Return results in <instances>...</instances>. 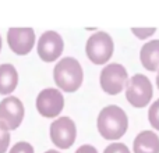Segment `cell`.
<instances>
[{"label": "cell", "instance_id": "cell-1", "mask_svg": "<svg viewBox=\"0 0 159 153\" xmlns=\"http://www.w3.org/2000/svg\"><path fill=\"white\" fill-rule=\"evenodd\" d=\"M98 131L105 139L115 141L121 138L127 131L129 118L121 107L110 104L101 110L96 120Z\"/></svg>", "mask_w": 159, "mask_h": 153}, {"label": "cell", "instance_id": "cell-2", "mask_svg": "<svg viewBox=\"0 0 159 153\" xmlns=\"http://www.w3.org/2000/svg\"><path fill=\"white\" fill-rule=\"evenodd\" d=\"M53 78L64 92H74L82 84L84 72L80 61L74 57H63L53 70Z\"/></svg>", "mask_w": 159, "mask_h": 153}, {"label": "cell", "instance_id": "cell-3", "mask_svg": "<svg viewBox=\"0 0 159 153\" xmlns=\"http://www.w3.org/2000/svg\"><path fill=\"white\" fill-rule=\"evenodd\" d=\"M113 39L106 32H95L88 38L85 45V53L88 59L95 64H105L113 55Z\"/></svg>", "mask_w": 159, "mask_h": 153}, {"label": "cell", "instance_id": "cell-4", "mask_svg": "<svg viewBox=\"0 0 159 153\" xmlns=\"http://www.w3.org/2000/svg\"><path fill=\"white\" fill-rule=\"evenodd\" d=\"M152 84L144 74H135L126 85V98L134 107H145L152 99Z\"/></svg>", "mask_w": 159, "mask_h": 153}, {"label": "cell", "instance_id": "cell-5", "mask_svg": "<svg viewBox=\"0 0 159 153\" xmlns=\"http://www.w3.org/2000/svg\"><path fill=\"white\" fill-rule=\"evenodd\" d=\"M127 70L119 63H110L101 71V86L109 95H117L127 85Z\"/></svg>", "mask_w": 159, "mask_h": 153}, {"label": "cell", "instance_id": "cell-6", "mask_svg": "<svg viewBox=\"0 0 159 153\" xmlns=\"http://www.w3.org/2000/svg\"><path fill=\"white\" fill-rule=\"evenodd\" d=\"M77 128L70 117H59L50 124V139L57 148L67 149L74 143Z\"/></svg>", "mask_w": 159, "mask_h": 153}, {"label": "cell", "instance_id": "cell-7", "mask_svg": "<svg viewBox=\"0 0 159 153\" xmlns=\"http://www.w3.org/2000/svg\"><path fill=\"white\" fill-rule=\"evenodd\" d=\"M64 107V98L61 92L55 88L41 90L36 98V109L43 117H56Z\"/></svg>", "mask_w": 159, "mask_h": 153}, {"label": "cell", "instance_id": "cell-8", "mask_svg": "<svg viewBox=\"0 0 159 153\" xmlns=\"http://www.w3.org/2000/svg\"><path fill=\"white\" fill-rule=\"evenodd\" d=\"M24 118V104L16 96H7L0 102V121L8 129L20 127Z\"/></svg>", "mask_w": 159, "mask_h": 153}, {"label": "cell", "instance_id": "cell-9", "mask_svg": "<svg viewBox=\"0 0 159 153\" xmlns=\"http://www.w3.org/2000/svg\"><path fill=\"white\" fill-rule=\"evenodd\" d=\"M63 38L56 31H46L38 41V55L43 61H55L63 52Z\"/></svg>", "mask_w": 159, "mask_h": 153}, {"label": "cell", "instance_id": "cell-10", "mask_svg": "<svg viewBox=\"0 0 159 153\" xmlns=\"http://www.w3.org/2000/svg\"><path fill=\"white\" fill-rule=\"evenodd\" d=\"M10 49L17 55H27L35 45V32L32 28H10L7 32Z\"/></svg>", "mask_w": 159, "mask_h": 153}, {"label": "cell", "instance_id": "cell-11", "mask_svg": "<svg viewBox=\"0 0 159 153\" xmlns=\"http://www.w3.org/2000/svg\"><path fill=\"white\" fill-rule=\"evenodd\" d=\"M140 59L144 68L148 71L159 70V39L149 41L141 47Z\"/></svg>", "mask_w": 159, "mask_h": 153}, {"label": "cell", "instance_id": "cell-12", "mask_svg": "<svg viewBox=\"0 0 159 153\" xmlns=\"http://www.w3.org/2000/svg\"><path fill=\"white\" fill-rule=\"evenodd\" d=\"M134 153H159V137L154 131H143L134 139Z\"/></svg>", "mask_w": 159, "mask_h": 153}, {"label": "cell", "instance_id": "cell-13", "mask_svg": "<svg viewBox=\"0 0 159 153\" xmlns=\"http://www.w3.org/2000/svg\"><path fill=\"white\" fill-rule=\"evenodd\" d=\"M18 84V72L13 64L4 63L0 66V93L8 95Z\"/></svg>", "mask_w": 159, "mask_h": 153}, {"label": "cell", "instance_id": "cell-14", "mask_svg": "<svg viewBox=\"0 0 159 153\" xmlns=\"http://www.w3.org/2000/svg\"><path fill=\"white\" fill-rule=\"evenodd\" d=\"M148 120L151 123V125L155 129H159V99L155 100L154 103L149 106L148 110Z\"/></svg>", "mask_w": 159, "mask_h": 153}, {"label": "cell", "instance_id": "cell-15", "mask_svg": "<svg viewBox=\"0 0 159 153\" xmlns=\"http://www.w3.org/2000/svg\"><path fill=\"white\" fill-rule=\"evenodd\" d=\"M10 129L0 121V153H6L10 145Z\"/></svg>", "mask_w": 159, "mask_h": 153}, {"label": "cell", "instance_id": "cell-16", "mask_svg": "<svg viewBox=\"0 0 159 153\" xmlns=\"http://www.w3.org/2000/svg\"><path fill=\"white\" fill-rule=\"evenodd\" d=\"M10 153H35L34 152V148L31 143L28 142H17L16 145H13V148L10 149Z\"/></svg>", "mask_w": 159, "mask_h": 153}, {"label": "cell", "instance_id": "cell-17", "mask_svg": "<svg viewBox=\"0 0 159 153\" xmlns=\"http://www.w3.org/2000/svg\"><path fill=\"white\" fill-rule=\"evenodd\" d=\"M131 32L134 33L137 38L147 39L157 32V28H131Z\"/></svg>", "mask_w": 159, "mask_h": 153}, {"label": "cell", "instance_id": "cell-18", "mask_svg": "<svg viewBox=\"0 0 159 153\" xmlns=\"http://www.w3.org/2000/svg\"><path fill=\"white\" fill-rule=\"evenodd\" d=\"M103 153H130L129 148L124 143H110L109 146H106V149L103 151Z\"/></svg>", "mask_w": 159, "mask_h": 153}, {"label": "cell", "instance_id": "cell-19", "mask_svg": "<svg viewBox=\"0 0 159 153\" xmlns=\"http://www.w3.org/2000/svg\"><path fill=\"white\" fill-rule=\"evenodd\" d=\"M75 153H98V151L92 145H82L75 151Z\"/></svg>", "mask_w": 159, "mask_h": 153}, {"label": "cell", "instance_id": "cell-20", "mask_svg": "<svg viewBox=\"0 0 159 153\" xmlns=\"http://www.w3.org/2000/svg\"><path fill=\"white\" fill-rule=\"evenodd\" d=\"M45 153H60V152H57V151H55V149H49V151H46Z\"/></svg>", "mask_w": 159, "mask_h": 153}, {"label": "cell", "instance_id": "cell-21", "mask_svg": "<svg viewBox=\"0 0 159 153\" xmlns=\"http://www.w3.org/2000/svg\"><path fill=\"white\" fill-rule=\"evenodd\" d=\"M157 85H158V88H159V71H158V75H157Z\"/></svg>", "mask_w": 159, "mask_h": 153}, {"label": "cell", "instance_id": "cell-22", "mask_svg": "<svg viewBox=\"0 0 159 153\" xmlns=\"http://www.w3.org/2000/svg\"><path fill=\"white\" fill-rule=\"evenodd\" d=\"M0 50H2V36H0Z\"/></svg>", "mask_w": 159, "mask_h": 153}]
</instances>
